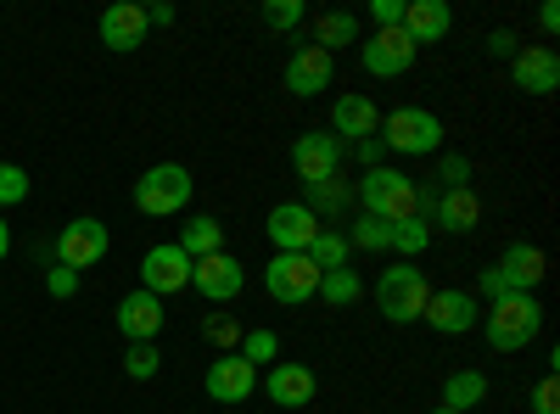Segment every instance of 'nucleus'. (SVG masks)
<instances>
[{
    "label": "nucleus",
    "instance_id": "obj_30",
    "mask_svg": "<svg viewBox=\"0 0 560 414\" xmlns=\"http://www.w3.org/2000/svg\"><path fill=\"white\" fill-rule=\"evenodd\" d=\"M303 258H308L319 274H325V269H348V236H342V229H319Z\"/></svg>",
    "mask_w": 560,
    "mask_h": 414
},
{
    "label": "nucleus",
    "instance_id": "obj_12",
    "mask_svg": "<svg viewBox=\"0 0 560 414\" xmlns=\"http://www.w3.org/2000/svg\"><path fill=\"white\" fill-rule=\"evenodd\" d=\"M420 319H427L438 336H465V331L482 326V303L471 292H454L448 286V292H432L427 297V314H420Z\"/></svg>",
    "mask_w": 560,
    "mask_h": 414
},
{
    "label": "nucleus",
    "instance_id": "obj_25",
    "mask_svg": "<svg viewBox=\"0 0 560 414\" xmlns=\"http://www.w3.org/2000/svg\"><path fill=\"white\" fill-rule=\"evenodd\" d=\"M174 247L191 258V263L208 258V252H224V224H219L213 213H202V218H191V224L179 229V241H174Z\"/></svg>",
    "mask_w": 560,
    "mask_h": 414
},
{
    "label": "nucleus",
    "instance_id": "obj_38",
    "mask_svg": "<svg viewBox=\"0 0 560 414\" xmlns=\"http://www.w3.org/2000/svg\"><path fill=\"white\" fill-rule=\"evenodd\" d=\"M533 414H560V381L555 376H544L533 387Z\"/></svg>",
    "mask_w": 560,
    "mask_h": 414
},
{
    "label": "nucleus",
    "instance_id": "obj_45",
    "mask_svg": "<svg viewBox=\"0 0 560 414\" xmlns=\"http://www.w3.org/2000/svg\"><path fill=\"white\" fill-rule=\"evenodd\" d=\"M538 28H544V34L560 28V7H555V0H544V7H538Z\"/></svg>",
    "mask_w": 560,
    "mask_h": 414
},
{
    "label": "nucleus",
    "instance_id": "obj_42",
    "mask_svg": "<svg viewBox=\"0 0 560 414\" xmlns=\"http://www.w3.org/2000/svg\"><path fill=\"white\" fill-rule=\"evenodd\" d=\"M488 51L493 57H516L522 45H516V34H510V28H499V34H488Z\"/></svg>",
    "mask_w": 560,
    "mask_h": 414
},
{
    "label": "nucleus",
    "instance_id": "obj_20",
    "mask_svg": "<svg viewBox=\"0 0 560 414\" xmlns=\"http://www.w3.org/2000/svg\"><path fill=\"white\" fill-rule=\"evenodd\" d=\"M493 269H499V281H504L510 292H533L544 274H549V258H544V247H533V241H510Z\"/></svg>",
    "mask_w": 560,
    "mask_h": 414
},
{
    "label": "nucleus",
    "instance_id": "obj_3",
    "mask_svg": "<svg viewBox=\"0 0 560 414\" xmlns=\"http://www.w3.org/2000/svg\"><path fill=\"white\" fill-rule=\"evenodd\" d=\"M191 191H197V179H191L185 163H152L147 174L135 179V208L152 213V218H168V213L191 208Z\"/></svg>",
    "mask_w": 560,
    "mask_h": 414
},
{
    "label": "nucleus",
    "instance_id": "obj_6",
    "mask_svg": "<svg viewBox=\"0 0 560 414\" xmlns=\"http://www.w3.org/2000/svg\"><path fill=\"white\" fill-rule=\"evenodd\" d=\"M264 292L287 308H303L319 297V269L303 258V252H275L269 269H264Z\"/></svg>",
    "mask_w": 560,
    "mask_h": 414
},
{
    "label": "nucleus",
    "instance_id": "obj_31",
    "mask_svg": "<svg viewBox=\"0 0 560 414\" xmlns=\"http://www.w3.org/2000/svg\"><path fill=\"white\" fill-rule=\"evenodd\" d=\"M348 247H359V252H393V224L359 213V218H353V229H348Z\"/></svg>",
    "mask_w": 560,
    "mask_h": 414
},
{
    "label": "nucleus",
    "instance_id": "obj_24",
    "mask_svg": "<svg viewBox=\"0 0 560 414\" xmlns=\"http://www.w3.org/2000/svg\"><path fill=\"white\" fill-rule=\"evenodd\" d=\"M482 403H488V376H482V370H454V376L443 381V409L471 414V409H482Z\"/></svg>",
    "mask_w": 560,
    "mask_h": 414
},
{
    "label": "nucleus",
    "instance_id": "obj_16",
    "mask_svg": "<svg viewBox=\"0 0 560 414\" xmlns=\"http://www.w3.org/2000/svg\"><path fill=\"white\" fill-rule=\"evenodd\" d=\"M331 73H337V62H331V51H319V45H298V51L287 57V90L292 96H319V90H331Z\"/></svg>",
    "mask_w": 560,
    "mask_h": 414
},
{
    "label": "nucleus",
    "instance_id": "obj_10",
    "mask_svg": "<svg viewBox=\"0 0 560 414\" xmlns=\"http://www.w3.org/2000/svg\"><path fill=\"white\" fill-rule=\"evenodd\" d=\"M191 286H197L208 303H236L242 286H247V269H242L236 252H208V258L191 263Z\"/></svg>",
    "mask_w": 560,
    "mask_h": 414
},
{
    "label": "nucleus",
    "instance_id": "obj_43",
    "mask_svg": "<svg viewBox=\"0 0 560 414\" xmlns=\"http://www.w3.org/2000/svg\"><path fill=\"white\" fill-rule=\"evenodd\" d=\"M482 297H488V303H499V297H510V286L499 281V269H482Z\"/></svg>",
    "mask_w": 560,
    "mask_h": 414
},
{
    "label": "nucleus",
    "instance_id": "obj_7",
    "mask_svg": "<svg viewBox=\"0 0 560 414\" xmlns=\"http://www.w3.org/2000/svg\"><path fill=\"white\" fill-rule=\"evenodd\" d=\"M342 157H348V146L337 141L331 129H303L292 141V168H298L303 186H319V179L342 174Z\"/></svg>",
    "mask_w": 560,
    "mask_h": 414
},
{
    "label": "nucleus",
    "instance_id": "obj_4",
    "mask_svg": "<svg viewBox=\"0 0 560 414\" xmlns=\"http://www.w3.org/2000/svg\"><path fill=\"white\" fill-rule=\"evenodd\" d=\"M376 141L387 152H404V157H432L443 146V118L427 107H393L376 129Z\"/></svg>",
    "mask_w": 560,
    "mask_h": 414
},
{
    "label": "nucleus",
    "instance_id": "obj_9",
    "mask_svg": "<svg viewBox=\"0 0 560 414\" xmlns=\"http://www.w3.org/2000/svg\"><path fill=\"white\" fill-rule=\"evenodd\" d=\"M415 57H420V45H415L404 28H376V34L359 45L364 73H376V79H398V73H409Z\"/></svg>",
    "mask_w": 560,
    "mask_h": 414
},
{
    "label": "nucleus",
    "instance_id": "obj_11",
    "mask_svg": "<svg viewBox=\"0 0 560 414\" xmlns=\"http://www.w3.org/2000/svg\"><path fill=\"white\" fill-rule=\"evenodd\" d=\"M191 286V258H185L174 241L152 247L147 258H140V292H152V297H174Z\"/></svg>",
    "mask_w": 560,
    "mask_h": 414
},
{
    "label": "nucleus",
    "instance_id": "obj_28",
    "mask_svg": "<svg viewBox=\"0 0 560 414\" xmlns=\"http://www.w3.org/2000/svg\"><path fill=\"white\" fill-rule=\"evenodd\" d=\"M427 247H432V224L420 218V213H415V218H398V224H393V252H398L404 263H415V258L427 252Z\"/></svg>",
    "mask_w": 560,
    "mask_h": 414
},
{
    "label": "nucleus",
    "instance_id": "obj_19",
    "mask_svg": "<svg viewBox=\"0 0 560 414\" xmlns=\"http://www.w3.org/2000/svg\"><path fill=\"white\" fill-rule=\"evenodd\" d=\"M427 224L448 229V236H471V229L482 224V202H477V191H471V186H465V191H438Z\"/></svg>",
    "mask_w": 560,
    "mask_h": 414
},
{
    "label": "nucleus",
    "instance_id": "obj_14",
    "mask_svg": "<svg viewBox=\"0 0 560 414\" xmlns=\"http://www.w3.org/2000/svg\"><path fill=\"white\" fill-rule=\"evenodd\" d=\"M314 392H319V381H314L308 364H298V358H275V364H269L264 398H269L275 409H303V403H314Z\"/></svg>",
    "mask_w": 560,
    "mask_h": 414
},
{
    "label": "nucleus",
    "instance_id": "obj_27",
    "mask_svg": "<svg viewBox=\"0 0 560 414\" xmlns=\"http://www.w3.org/2000/svg\"><path fill=\"white\" fill-rule=\"evenodd\" d=\"M303 191H308L303 208H308L314 218H337V213H348V186H342V174L319 179V186H303Z\"/></svg>",
    "mask_w": 560,
    "mask_h": 414
},
{
    "label": "nucleus",
    "instance_id": "obj_40",
    "mask_svg": "<svg viewBox=\"0 0 560 414\" xmlns=\"http://www.w3.org/2000/svg\"><path fill=\"white\" fill-rule=\"evenodd\" d=\"M370 17H376V28H398L404 23V0H370Z\"/></svg>",
    "mask_w": 560,
    "mask_h": 414
},
{
    "label": "nucleus",
    "instance_id": "obj_41",
    "mask_svg": "<svg viewBox=\"0 0 560 414\" xmlns=\"http://www.w3.org/2000/svg\"><path fill=\"white\" fill-rule=\"evenodd\" d=\"M382 152H387V146L376 141V134H370V141H353V157H359L364 168H382Z\"/></svg>",
    "mask_w": 560,
    "mask_h": 414
},
{
    "label": "nucleus",
    "instance_id": "obj_39",
    "mask_svg": "<svg viewBox=\"0 0 560 414\" xmlns=\"http://www.w3.org/2000/svg\"><path fill=\"white\" fill-rule=\"evenodd\" d=\"M45 292H51V297H73L79 292V269H51V274H45Z\"/></svg>",
    "mask_w": 560,
    "mask_h": 414
},
{
    "label": "nucleus",
    "instance_id": "obj_32",
    "mask_svg": "<svg viewBox=\"0 0 560 414\" xmlns=\"http://www.w3.org/2000/svg\"><path fill=\"white\" fill-rule=\"evenodd\" d=\"M163 370V353L152 347V342H129V353H124V376L129 381H152Z\"/></svg>",
    "mask_w": 560,
    "mask_h": 414
},
{
    "label": "nucleus",
    "instance_id": "obj_1",
    "mask_svg": "<svg viewBox=\"0 0 560 414\" xmlns=\"http://www.w3.org/2000/svg\"><path fill=\"white\" fill-rule=\"evenodd\" d=\"M482 331H488V347H493V353H522V347H533L538 331H544V303H538L533 292H510V297L488 303Z\"/></svg>",
    "mask_w": 560,
    "mask_h": 414
},
{
    "label": "nucleus",
    "instance_id": "obj_35",
    "mask_svg": "<svg viewBox=\"0 0 560 414\" xmlns=\"http://www.w3.org/2000/svg\"><path fill=\"white\" fill-rule=\"evenodd\" d=\"M28 174L18 168V163H0V208H18V202H28Z\"/></svg>",
    "mask_w": 560,
    "mask_h": 414
},
{
    "label": "nucleus",
    "instance_id": "obj_5",
    "mask_svg": "<svg viewBox=\"0 0 560 414\" xmlns=\"http://www.w3.org/2000/svg\"><path fill=\"white\" fill-rule=\"evenodd\" d=\"M427 297H432V286H427V274H420L415 263H393V269H382V281H376V308H382V319H393V326H415L420 314H427Z\"/></svg>",
    "mask_w": 560,
    "mask_h": 414
},
{
    "label": "nucleus",
    "instance_id": "obj_34",
    "mask_svg": "<svg viewBox=\"0 0 560 414\" xmlns=\"http://www.w3.org/2000/svg\"><path fill=\"white\" fill-rule=\"evenodd\" d=\"M236 353H242L247 364H275V353H280V336L258 326V331H247V336H242V347H236Z\"/></svg>",
    "mask_w": 560,
    "mask_h": 414
},
{
    "label": "nucleus",
    "instance_id": "obj_15",
    "mask_svg": "<svg viewBox=\"0 0 560 414\" xmlns=\"http://www.w3.org/2000/svg\"><path fill=\"white\" fill-rule=\"evenodd\" d=\"M510 79H516V90H527V96H555L560 90V57L549 45H522V51L510 57Z\"/></svg>",
    "mask_w": 560,
    "mask_h": 414
},
{
    "label": "nucleus",
    "instance_id": "obj_8",
    "mask_svg": "<svg viewBox=\"0 0 560 414\" xmlns=\"http://www.w3.org/2000/svg\"><path fill=\"white\" fill-rule=\"evenodd\" d=\"M107 247H113V236H107V224L102 218H90V213H79L73 224H62L57 229V263L62 269H90V263H102L107 258Z\"/></svg>",
    "mask_w": 560,
    "mask_h": 414
},
{
    "label": "nucleus",
    "instance_id": "obj_47",
    "mask_svg": "<svg viewBox=\"0 0 560 414\" xmlns=\"http://www.w3.org/2000/svg\"><path fill=\"white\" fill-rule=\"evenodd\" d=\"M432 414H454V409H432Z\"/></svg>",
    "mask_w": 560,
    "mask_h": 414
},
{
    "label": "nucleus",
    "instance_id": "obj_46",
    "mask_svg": "<svg viewBox=\"0 0 560 414\" xmlns=\"http://www.w3.org/2000/svg\"><path fill=\"white\" fill-rule=\"evenodd\" d=\"M7 252H12V224L0 218V258H7Z\"/></svg>",
    "mask_w": 560,
    "mask_h": 414
},
{
    "label": "nucleus",
    "instance_id": "obj_44",
    "mask_svg": "<svg viewBox=\"0 0 560 414\" xmlns=\"http://www.w3.org/2000/svg\"><path fill=\"white\" fill-rule=\"evenodd\" d=\"M152 23H158V28H168V23H174V7H168V0H158V7H147V28H152Z\"/></svg>",
    "mask_w": 560,
    "mask_h": 414
},
{
    "label": "nucleus",
    "instance_id": "obj_17",
    "mask_svg": "<svg viewBox=\"0 0 560 414\" xmlns=\"http://www.w3.org/2000/svg\"><path fill=\"white\" fill-rule=\"evenodd\" d=\"M264 229H269V241H275L280 252H308V241L319 236L325 224H319L303 202H280V208L269 213V224H264Z\"/></svg>",
    "mask_w": 560,
    "mask_h": 414
},
{
    "label": "nucleus",
    "instance_id": "obj_2",
    "mask_svg": "<svg viewBox=\"0 0 560 414\" xmlns=\"http://www.w3.org/2000/svg\"><path fill=\"white\" fill-rule=\"evenodd\" d=\"M359 202H364L370 218L398 224V218H415V208H420V186H415V174L382 163V168H364V179H359Z\"/></svg>",
    "mask_w": 560,
    "mask_h": 414
},
{
    "label": "nucleus",
    "instance_id": "obj_26",
    "mask_svg": "<svg viewBox=\"0 0 560 414\" xmlns=\"http://www.w3.org/2000/svg\"><path fill=\"white\" fill-rule=\"evenodd\" d=\"M353 39H359V17H353V12H319L308 45H319V51H337V45H353Z\"/></svg>",
    "mask_w": 560,
    "mask_h": 414
},
{
    "label": "nucleus",
    "instance_id": "obj_21",
    "mask_svg": "<svg viewBox=\"0 0 560 414\" xmlns=\"http://www.w3.org/2000/svg\"><path fill=\"white\" fill-rule=\"evenodd\" d=\"M140 39H147V7L113 0V7L102 12V45L107 51H140Z\"/></svg>",
    "mask_w": 560,
    "mask_h": 414
},
{
    "label": "nucleus",
    "instance_id": "obj_33",
    "mask_svg": "<svg viewBox=\"0 0 560 414\" xmlns=\"http://www.w3.org/2000/svg\"><path fill=\"white\" fill-rule=\"evenodd\" d=\"M202 336H208L213 347H224V353L242 347V326H236L230 314H208V319H202Z\"/></svg>",
    "mask_w": 560,
    "mask_h": 414
},
{
    "label": "nucleus",
    "instance_id": "obj_13",
    "mask_svg": "<svg viewBox=\"0 0 560 414\" xmlns=\"http://www.w3.org/2000/svg\"><path fill=\"white\" fill-rule=\"evenodd\" d=\"M202 387H208L213 403H247V398L258 392V364H247L242 353H219V358L208 364Z\"/></svg>",
    "mask_w": 560,
    "mask_h": 414
},
{
    "label": "nucleus",
    "instance_id": "obj_37",
    "mask_svg": "<svg viewBox=\"0 0 560 414\" xmlns=\"http://www.w3.org/2000/svg\"><path fill=\"white\" fill-rule=\"evenodd\" d=\"M438 179H443V191H465L471 163H465V157H443V163H438Z\"/></svg>",
    "mask_w": 560,
    "mask_h": 414
},
{
    "label": "nucleus",
    "instance_id": "obj_22",
    "mask_svg": "<svg viewBox=\"0 0 560 414\" xmlns=\"http://www.w3.org/2000/svg\"><path fill=\"white\" fill-rule=\"evenodd\" d=\"M382 129V113L370 96H337L331 102V134L348 146V141H370V134Z\"/></svg>",
    "mask_w": 560,
    "mask_h": 414
},
{
    "label": "nucleus",
    "instance_id": "obj_18",
    "mask_svg": "<svg viewBox=\"0 0 560 414\" xmlns=\"http://www.w3.org/2000/svg\"><path fill=\"white\" fill-rule=\"evenodd\" d=\"M163 319H168V308H163V297H152V292H129V297L113 308V326H118L129 342H152V336L163 331Z\"/></svg>",
    "mask_w": 560,
    "mask_h": 414
},
{
    "label": "nucleus",
    "instance_id": "obj_23",
    "mask_svg": "<svg viewBox=\"0 0 560 414\" xmlns=\"http://www.w3.org/2000/svg\"><path fill=\"white\" fill-rule=\"evenodd\" d=\"M398 28L415 45H438L454 28V12H448V0H404V23Z\"/></svg>",
    "mask_w": 560,
    "mask_h": 414
},
{
    "label": "nucleus",
    "instance_id": "obj_36",
    "mask_svg": "<svg viewBox=\"0 0 560 414\" xmlns=\"http://www.w3.org/2000/svg\"><path fill=\"white\" fill-rule=\"evenodd\" d=\"M298 23H303V0H269L264 7V28H275V34H287Z\"/></svg>",
    "mask_w": 560,
    "mask_h": 414
},
{
    "label": "nucleus",
    "instance_id": "obj_29",
    "mask_svg": "<svg viewBox=\"0 0 560 414\" xmlns=\"http://www.w3.org/2000/svg\"><path fill=\"white\" fill-rule=\"evenodd\" d=\"M319 297L331 303V308H353V303L364 297V281H359L353 269H325V274H319Z\"/></svg>",
    "mask_w": 560,
    "mask_h": 414
}]
</instances>
